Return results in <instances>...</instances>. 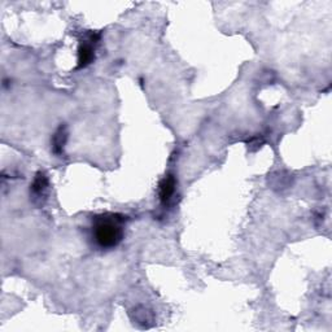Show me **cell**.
<instances>
[{
  "mask_svg": "<svg viewBox=\"0 0 332 332\" xmlns=\"http://www.w3.org/2000/svg\"><path fill=\"white\" fill-rule=\"evenodd\" d=\"M121 216L100 214L95 217L92 225L93 239L103 249H110L117 247L124 238Z\"/></svg>",
  "mask_w": 332,
  "mask_h": 332,
  "instance_id": "obj_1",
  "label": "cell"
},
{
  "mask_svg": "<svg viewBox=\"0 0 332 332\" xmlns=\"http://www.w3.org/2000/svg\"><path fill=\"white\" fill-rule=\"evenodd\" d=\"M66 139H68V132H66L65 126H61L60 129L56 131L55 136H53L52 140V146H53V152L57 154H60L63 152L64 146L66 143Z\"/></svg>",
  "mask_w": 332,
  "mask_h": 332,
  "instance_id": "obj_4",
  "label": "cell"
},
{
  "mask_svg": "<svg viewBox=\"0 0 332 332\" xmlns=\"http://www.w3.org/2000/svg\"><path fill=\"white\" fill-rule=\"evenodd\" d=\"M175 184L177 181L174 175H168L162 179L159 186V196L162 203H166V201L170 200L174 191H175Z\"/></svg>",
  "mask_w": 332,
  "mask_h": 332,
  "instance_id": "obj_2",
  "label": "cell"
},
{
  "mask_svg": "<svg viewBox=\"0 0 332 332\" xmlns=\"http://www.w3.org/2000/svg\"><path fill=\"white\" fill-rule=\"evenodd\" d=\"M95 53L90 43H82L78 48V68H85L92 63Z\"/></svg>",
  "mask_w": 332,
  "mask_h": 332,
  "instance_id": "obj_3",
  "label": "cell"
},
{
  "mask_svg": "<svg viewBox=\"0 0 332 332\" xmlns=\"http://www.w3.org/2000/svg\"><path fill=\"white\" fill-rule=\"evenodd\" d=\"M48 187V179L43 173L36 174L35 179H34L33 184H31V192L36 196H41Z\"/></svg>",
  "mask_w": 332,
  "mask_h": 332,
  "instance_id": "obj_5",
  "label": "cell"
}]
</instances>
